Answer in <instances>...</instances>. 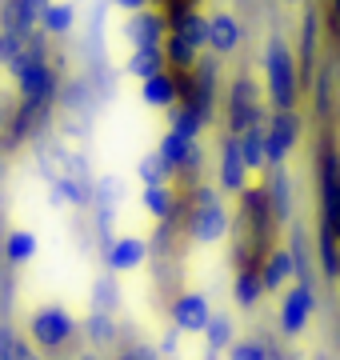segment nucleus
Masks as SVG:
<instances>
[{"instance_id":"2f4dec72","label":"nucleus","mask_w":340,"mask_h":360,"mask_svg":"<svg viewBox=\"0 0 340 360\" xmlns=\"http://www.w3.org/2000/svg\"><path fill=\"white\" fill-rule=\"evenodd\" d=\"M108 276L100 284H96V312H108V316H112V312H117V288H112V292H108Z\"/></svg>"},{"instance_id":"4be33fe9","label":"nucleus","mask_w":340,"mask_h":360,"mask_svg":"<svg viewBox=\"0 0 340 360\" xmlns=\"http://www.w3.org/2000/svg\"><path fill=\"white\" fill-rule=\"evenodd\" d=\"M264 193H268V205H273L276 220H288L292 212V193H288V168H268V180H264Z\"/></svg>"},{"instance_id":"c9c22d12","label":"nucleus","mask_w":340,"mask_h":360,"mask_svg":"<svg viewBox=\"0 0 340 360\" xmlns=\"http://www.w3.org/2000/svg\"><path fill=\"white\" fill-rule=\"evenodd\" d=\"M0 132H4V104H0Z\"/></svg>"},{"instance_id":"f704fd0d","label":"nucleus","mask_w":340,"mask_h":360,"mask_svg":"<svg viewBox=\"0 0 340 360\" xmlns=\"http://www.w3.org/2000/svg\"><path fill=\"white\" fill-rule=\"evenodd\" d=\"M332 72H336V77H332V84L340 89V49H336V56H332Z\"/></svg>"},{"instance_id":"ddd939ff","label":"nucleus","mask_w":340,"mask_h":360,"mask_svg":"<svg viewBox=\"0 0 340 360\" xmlns=\"http://www.w3.org/2000/svg\"><path fill=\"white\" fill-rule=\"evenodd\" d=\"M164 37H169V20L160 13L140 8V13H129V20H124V40L132 49L136 44H164Z\"/></svg>"},{"instance_id":"6ab92c4d","label":"nucleus","mask_w":340,"mask_h":360,"mask_svg":"<svg viewBox=\"0 0 340 360\" xmlns=\"http://www.w3.org/2000/svg\"><path fill=\"white\" fill-rule=\"evenodd\" d=\"M0 257L8 264H28L37 257V232L32 229H8L4 240H0Z\"/></svg>"},{"instance_id":"2eb2a0df","label":"nucleus","mask_w":340,"mask_h":360,"mask_svg":"<svg viewBox=\"0 0 340 360\" xmlns=\"http://www.w3.org/2000/svg\"><path fill=\"white\" fill-rule=\"evenodd\" d=\"M261 281H264V292H280L288 281H296L292 248H273V252L261 260Z\"/></svg>"},{"instance_id":"f257e3e1","label":"nucleus","mask_w":340,"mask_h":360,"mask_svg":"<svg viewBox=\"0 0 340 360\" xmlns=\"http://www.w3.org/2000/svg\"><path fill=\"white\" fill-rule=\"evenodd\" d=\"M304 92V77L296 68V56L288 49L285 37L264 40V96L273 108H296Z\"/></svg>"},{"instance_id":"c85d7f7f","label":"nucleus","mask_w":340,"mask_h":360,"mask_svg":"<svg viewBox=\"0 0 340 360\" xmlns=\"http://www.w3.org/2000/svg\"><path fill=\"white\" fill-rule=\"evenodd\" d=\"M268 356H273V352H268V345L252 340V336L233 340V345H228V352H224V360H268Z\"/></svg>"},{"instance_id":"72a5a7b5","label":"nucleus","mask_w":340,"mask_h":360,"mask_svg":"<svg viewBox=\"0 0 340 360\" xmlns=\"http://www.w3.org/2000/svg\"><path fill=\"white\" fill-rule=\"evenodd\" d=\"M328 16H332V25L340 28V0H328Z\"/></svg>"},{"instance_id":"7ed1b4c3","label":"nucleus","mask_w":340,"mask_h":360,"mask_svg":"<svg viewBox=\"0 0 340 360\" xmlns=\"http://www.w3.org/2000/svg\"><path fill=\"white\" fill-rule=\"evenodd\" d=\"M228 224H233V217H228V208H224L221 196L200 193L197 205H192V217H188V236L197 245H216V240L228 236Z\"/></svg>"},{"instance_id":"4468645a","label":"nucleus","mask_w":340,"mask_h":360,"mask_svg":"<svg viewBox=\"0 0 340 360\" xmlns=\"http://www.w3.org/2000/svg\"><path fill=\"white\" fill-rule=\"evenodd\" d=\"M244 44V25L233 13H212L209 16V49L216 56H233Z\"/></svg>"},{"instance_id":"393cba45","label":"nucleus","mask_w":340,"mask_h":360,"mask_svg":"<svg viewBox=\"0 0 340 360\" xmlns=\"http://www.w3.org/2000/svg\"><path fill=\"white\" fill-rule=\"evenodd\" d=\"M316 248H320V272L328 281H340V240L325 220H320V232H316Z\"/></svg>"},{"instance_id":"a211bd4d","label":"nucleus","mask_w":340,"mask_h":360,"mask_svg":"<svg viewBox=\"0 0 340 360\" xmlns=\"http://www.w3.org/2000/svg\"><path fill=\"white\" fill-rule=\"evenodd\" d=\"M140 205L152 220L169 224V220L176 217V205H181V200L172 193V184H152V188H140Z\"/></svg>"},{"instance_id":"0eeeda50","label":"nucleus","mask_w":340,"mask_h":360,"mask_svg":"<svg viewBox=\"0 0 340 360\" xmlns=\"http://www.w3.org/2000/svg\"><path fill=\"white\" fill-rule=\"evenodd\" d=\"M316 312V292H313V281H296L292 288L285 292L280 300V333L285 336H301L308 328Z\"/></svg>"},{"instance_id":"4c0bfd02","label":"nucleus","mask_w":340,"mask_h":360,"mask_svg":"<svg viewBox=\"0 0 340 360\" xmlns=\"http://www.w3.org/2000/svg\"><path fill=\"white\" fill-rule=\"evenodd\" d=\"M77 360H92V356H77Z\"/></svg>"},{"instance_id":"c756f323","label":"nucleus","mask_w":340,"mask_h":360,"mask_svg":"<svg viewBox=\"0 0 340 360\" xmlns=\"http://www.w3.org/2000/svg\"><path fill=\"white\" fill-rule=\"evenodd\" d=\"M172 28H181L197 49H209V16H204V13H188L181 25H172Z\"/></svg>"},{"instance_id":"5701e85b","label":"nucleus","mask_w":340,"mask_h":360,"mask_svg":"<svg viewBox=\"0 0 340 360\" xmlns=\"http://www.w3.org/2000/svg\"><path fill=\"white\" fill-rule=\"evenodd\" d=\"M197 144L200 141H188V136H181V132H164V136H160V156H164V160H169L172 168H176V172H184V168H188V160H192V153H197Z\"/></svg>"},{"instance_id":"b1692460","label":"nucleus","mask_w":340,"mask_h":360,"mask_svg":"<svg viewBox=\"0 0 340 360\" xmlns=\"http://www.w3.org/2000/svg\"><path fill=\"white\" fill-rule=\"evenodd\" d=\"M172 172L176 168L160 156V148H152V153H144L140 160H136V180H140V188H152V184H169Z\"/></svg>"},{"instance_id":"6e6552de","label":"nucleus","mask_w":340,"mask_h":360,"mask_svg":"<svg viewBox=\"0 0 340 360\" xmlns=\"http://www.w3.org/2000/svg\"><path fill=\"white\" fill-rule=\"evenodd\" d=\"M261 96H256V84L249 77L233 80L228 89V132H244L252 124H261Z\"/></svg>"},{"instance_id":"a878e982","label":"nucleus","mask_w":340,"mask_h":360,"mask_svg":"<svg viewBox=\"0 0 340 360\" xmlns=\"http://www.w3.org/2000/svg\"><path fill=\"white\" fill-rule=\"evenodd\" d=\"M240 153L249 160V168H268V148H264V124H252V129L240 132Z\"/></svg>"},{"instance_id":"9d476101","label":"nucleus","mask_w":340,"mask_h":360,"mask_svg":"<svg viewBox=\"0 0 340 360\" xmlns=\"http://www.w3.org/2000/svg\"><path fill=\"white\" fill-rule=\"evenodd\" d=\"M212 321V304L204 292H181L172 300V324L181 333H204Z\"/></svg>"},{"instance_id":"dca6fc26","label":"nucleus","mask_w":340,"mask_h":360,"mask_svg":"<svg viewBox=\"0 0 340 360\" xmlns=\"http://www.w3.org/2000/svg\"><path fill=\"white\" fill-rule=\"evenodd\" d=\"M169 68V60H164V44H136L129 56V65H124V72L136 80H148L157 77V72H164Z\"/></svg>"},{"instance_id":"f3484780","label":"nucleus","mask_w":340,"mask_h":360,"mask_svg":"<svg viewBox=\"0 0 340 360\" xmlns=\"http://www.w3.org/2000/svg\"><path fill=\"white\" fill-rule=\"evenodd\" d=\"M164 60H169V68H176V72H192L197 60H200V49L184 37L181 28H169V37H164Z\"/></svg>"},{"instance_id":"aec40b11","label":"nucleus","mask_w":340,"mask_h":360,"mask_svg":"<svg viewBox=\"0 0 340 360\" xmlns=\"http://www.w3.org/2000/svg\"><path fill=\"white\" fill-rule=\"evenodd\" d=\"M72 25H77V4H72V0H48V4H44L40 28H44L48 37H68Z\"/></svg>"},{"instance_id":"58836bf2","label":"nucleus","mask_w":340,"mask_h":360,"mask_svg":"<svg viewBox=\"0 0 340 360\" xmlns=\"http://www.w3.org/2000/svg\"><path fill=\"white\" fill-rule=\"evenodd\" d=\"M285 4H296V0H285Z\"/></svg>"},{"instance_id":"bb28decb","label":"nucleus","mask_w":340,"mask_h":360,"mask_svg":"<svg viewBox=\"0 0 340 360\" xmlns=\"http://www.w3.org/2000/svg\"><path fill=\"white\" fill-rule=\"evenodd\" d=\"M32 348V340H20L13 328H0V360H40Z\"/></svg>"},{"instance_id":"cd10ccee","label":"nucleus","mask_w":340,"mask_h":360,"mask_svg":"<svg viewBox=\"0 0 340 360\" xmlns=\"http://www.w3.org/2000/svg\"><path fill=\"white\" fill-rule=\"evenodd\" d=\"M204 340H209V352H228V345H233V321L221 316V312H212L209 328H204Z\"/></svg>"},{"instance_id":"9b49d317","label":"nucleus","mask_w":340,"mask_h":360,"mask_svg":"<svg viewBox=\"0 0 340 360\" xmlns=\"http://www.w3.org/2000/svg\"><path fill=\"white\" fill-rule=\"evenodd\" d=\"M148 260V240L144 236H117L105 245V264L108 272H136Z\"/></svg>"},{"instance_id":"39448f33","label":"nucleus","mask_w":340,"mask_h":360,"mask_svg":"<svg viewBox=\"0 0 340 360\" xmlns=\"http://www.w3.org/2000/svg\"><path fill=\"white\" fill-rule=\"evenodd\" d=\"M301 141V116L296 108H273V116L264 120V148H268V168H280L292 156Z\"/></svg>"},{"instance_id":"f03ea898","label":"nucleus","mask_w":340,"mask_h":360,"mask_svg":"<svg viewBox=\"0 0 340 360\" xmlns=\"http://www.w3.org/2000/svg\"><path fill=\"white\" fill-rule=\"evenodd\" d=\"M16 80V96H20V108L25 116H37L40 108H48L56 96V68L40 56V52L28 49L25 56H16L13 65H8Z\"/></svg>"},{"instance_id":"412c9836","label":"nucleus","mask_w":340,"mask_h":360,"mask_svg":"<svg viewBox=\"0 0 340 360\" xmlns=\"http://www.w3.org/2000/svg\"><path fill=\"white\" fill-rule=\"evenodd\" d=\"M264 296V281H261V269H236V281H233V300L240 304L244 312H252L261 304Z\"/></svg>"},{"instance_id":"f8f14e48","label":"nucleus","mask_w":340,"mask_h":360,"mask_svg":"<svg viewBox=\"0 0 340 360\" xmlns=\"http://www.w3.org/2000/svg\"><path fill=\"white\" fill-rule=\"evenodd\" d=\"M140 101L148 108H176L181 104V72L176 68H164L157 77L140 80Z\"/></svg>"},{"instance_id":"473e14b6","label":"nucleus","mask_w":340,"mask_h":360,"mask_svg":"<svg viewBox=\"0 0 340 360\" xmlns=\"http://www.w3.org/2000/svg\"><path fill=\"white\" fill-rule=\"evenodd\" d=\"M120 13H140V8H148V0H112Z\"/></svg>"},{"instance_id":"1a4fd4ad","label":"nucleus","mask_w":340,"mask_h":360,"mask_svg":"<svg viewBox=\"0 0 340 360\" xmlns=\"http://www.w3.org/2000/svg\"><path fill=\"white\" fill-rule=\"evenodd\" d=\"M249 160L240 153V132H224L221 141V188L224 193H244L249 188Z\"/></svg>"},{"instance_id":"423d86ee","label":"nucleus","mask_w":340,"mask_h":360,"mask_svg":"<svg viewBox=\"0 0 340 360\" xmlns=\"http://www.w3.org/2000/svg\"><path fill=\"white\" fill-rule=\"evenodd\" d=\"M316 172H320V205H325V224L336 232L340 240V153L336 144H320L316 156Z\"/></svg>"},{"instance_id":"7c9ffc66","label":"nucleus","mask_w":340,"mask_h":360,"mask_svg":"<svg viewBox=\"0 0 340 360\" xmlns=\"http://www.w3.org/2000/svg\"><path fill=\"white\" fill-rule=\"evenodd\" d=\"M25 52H28L25 32H16V28H4L0 32V65H13L16 56H25Z\"/></svg>"},{"instance_id":"e433bc0d","label":"nucleus","mask_w":340,"mask_h":360,"mask_svg":"<svg viewBox=\"0 0 340 360\" xmlns=\"http://www.w3.org/2000/svg\"><path fill=\"white\" fill-rule=\"evenodd\" d=\"M268 360H285V356H280V352H273V356H268Z\"/></svg>"},{"instance_id":"20e7f679","label":"nucleus","mask_w":340,"mask_h":360,"mask_svg":"<svg viewBox=\"0 0 340 360\" xmlns=\"http://www.w3.org/2000/svg\"><path fill=\"white\" fill-rule=\"evenodd\" d=\"M72 336H77V321L60 304H48L28 321V340L44 352H60L65 345H72Z\"/></svg>"}]
</instances>
